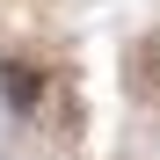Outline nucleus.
<instances>
[{
    "mask_svg": "<svg viewBox=\"0 0 160 160\" xmlns=\"http://www.w3.org/2000/svg\"><path fill=\"white\" fill-rule=\"evenodd\" d=\"M0 95H8V109H15V117H29V109H37V73H29V66H15V58H0Z\"/></svg>",
    "mask_w": 160,
    "mask_h": 160,
    "instance_id": "1",
    "label": "nucleus"
}]
</instances>
